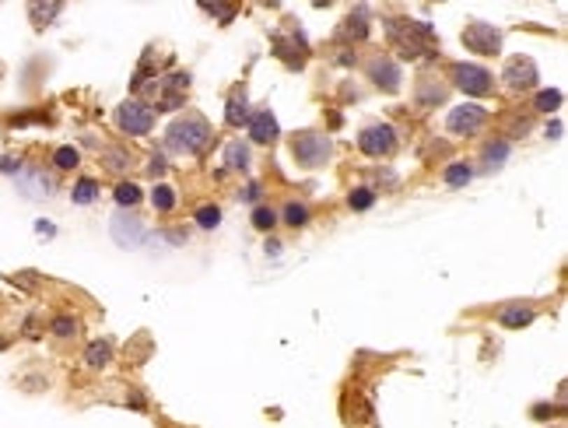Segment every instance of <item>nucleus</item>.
Instances as JSON below:
<instances>
[{
  "mask_svg": "<svg viewBox=\"0 0 568 428\" xmlns=\"http://www.w3.org/2000/svg\"><path fill=\"white\" fill-rule=\"evenodd\" d=\"M390 32V43L393 50L404 57V60H414V57H425L435 50V29L428 22H407V18H393L386 25Z\"/></svg>",
  "mask_w": 568,
  "mask_h": 428,
  "instance_id": "1",
  "label": "nucleus"
},
{
  "mask_svg": "<svg viewBox=\"0 0 568 428\" xmlns=\"http://www.w3.org/2000/svg\"><path fill=\"white\" fill-rule=\"evenodd\" d=\"M207 144H211V127L200 116L176 120L169 127V134H165V148L169 151H179V155H200Z\"/></svg>",
  "mask_w": 568,
  "mask_h": 428,
  "instance_id": "2",
  "label": "nucleus"
},
{
  "mask_svg": "<svg viewBox=\"0 0 568 428\" xmlns=\"http://www.w3.org/2000/svg\"><path fill=\"white\" fill-rule=\"evenodd\" d=\"M292 151H295V162H299V165H306V169H323L327 158H330V151H334V144H330L327 134H313V130H309V134H299V137H295Z\"/></svg>",
  "mask_w": 568,
  "mask_h": 428,
  "instance_id": "3",
  "label": "nucleus"
},
{
  "mask_svg": "<svg viewBox=\"0 0 568 428\" xmlns=\"http://www.w3.org/2000/svg\"><path fill=\"white\" fill-rule=\"evenodd\" d=\"M116 127L123 134H130V137H144L155 127V109L144 106V102H137V99H130V102H123L116 109Z\"/></svg>",
  "mask_w": 568,
  "mask_h": 428,
  "instance_id": "4",
  "label": "nucleus"
},
{
  "mask_svg": "<svg viewBox=\"0 0 568 428\" xmlns=\"http://www.w3.org/2000/svg\"><path fill=\"white\" fill-rule=\"evenodd\" d=\"M463 46L470 53H481V57H495L502 50V32L495 25H484V22H470L463 29Z\"/></svg>",
  "mask_w": 568,
  "mask_h": 428,
  "instance_id": "5",
  "label": "nucleus"
},
{
  "mask_svg": "<svg viewBox=\"0 0 568 428\" xmlns=\"http://www.w3.org/2000/svg\"><path fill=\"white\" fill-rule=\"evenodd\" d=\"M453 81L467 95H491L495 92V78L484 67H477V64H456L453 67Z\"/></svg>",
  "mask_w": 568,
  "mask_h": 428,
  "instance_id": "6",
  "label": "nucleus"
},
{
  "mask_svg": "<svg viewBox=\"0 0 568 428\" xmlns=\"http://www.w3.org/2000/svg\"><path fill=\"white\" fill-rule=\"evenodd\" d=\"M358 148L369 155V158H383L397 148V130L390 123H376V127H365L362 137H358Z\"/></svg>",
  "mask_w": 568,
  "mask_h": 428,
  "instance_id": "7",
  "label": "nucleus"
},
{
  "mask_svg": "<svg viewBox=\"0 0 568 428\" xmlns=\"http://www.w3.org/2000/svg\"><path fill=\"white\" fill-rule=\"evenodd\" d=\"M484 123H488V109L474 106V102H463V106L449 109V120H446L449 134H477Z\"/></svg>",
  "mask_w": 568,
  "mask_h": 428,
  "instance_id": "8",
  "label": "nucleus"
},
{
  "mask_svg": "<svg viewBox=\"0 0 568 428\" xmlns=\"http://www.w3.org/2000/svg\"><path fill=\"white\" fill-rule=\"evenodd\" d=\"M502 81L509 85V88H516V92H526V88H537V67H533V60L530 57H516V60H509L505 64V71H502Z\"/></svg>",
  "mask_w": 568,
  "mask_h": 428,
  "instance_id": "9",
  "label": "nucleus"
},
{
  "mask_svg": "<svg viewBox=\"0 0 568 428\" xmlns=\"http://www.w3.org/2000/svg\"><path fill=\"white\" fill-rule=\"evenodd\" d=\"M109 229H113V239H116L123 250H137V246L148 239V232H144L141 218H127V214H116Z\"/></svg>",
  "mask_w": 568,
  "mask_h": 428,
  "instance_id": "10",
  "label": "nucleus"
},
{
  "mask_svg": "<svg viewBox=\"0 0 568 428\" xmlns=\"http://www.w3.org/2000/svg\"><path fill=\"white\" fill-rule=\"evenodd\" d=\"M277 134H281V127H277V120H274L270 109L249 113V137H253L256 144H270V141H277Z\"/></svg>",
  "mask_w": 568,
  "mask_h": 428,
  "instance_id": "11",
  "label": "nucleus"
},
{
  "mask_svg": "<svg viewBox=\"0 0 568 428\" xmlns=\"http://www.w3.org/2000/svg\"><path fill=\"white\" fill-rule=\"evenodd\" d=\"M369 78L383 88V92H397L400 88V67L390 60V57H376L369 64Z\"/></svg>",
  "mask_w": 568,
  "mask_h": 428,
  "instance_id": "12",
  "label": "nucleus"
},
{
  "mask_svg": "<svg viewBox=\"0 0 568 428\" xmlns=\"http://www.w3.org/2000/svg\"><path fill=\"white\" fill-rule=\"evenodd\" d=\"M225 123H228V127H242V123H249V102H246V92H242V88H235V92L228 95Z\"/></svg>",
  "mask_w": 568,
  "mask_h": 428,
  "instance_id": "13",
  "label": "nucleus"
},
{
  "mask_svg": "<svg viewBox=\"0 0 568 428\" xmlns=\"http://www.w3.org/2000/svg\"><path fill=\"white\" fill-rule=\"evenodd\" d=\"M18 183H22V190H25L29 197H50V193H53V186H57V183H53L46 172H36V169H29V172H25Z\"/></svg>",
  "mask_w": 568,
  "mask_h": 428,
  "instance_id": "14",
  "label": "nucleus"
},
{
  "mask_svg": "<svg viewBox=\"0 0 568 428\" xmlns=\"http://www.w3.org/2000/svg\"><path fill=\"white\" fill-rule=\"evenodd\" d=\"M533 309L530 306H505L502 313H498V323L502 327H509V330H519V327H526V323H533Z\"/></svg>",
  "mask_w": 568,
  "mask_h": 428,
  "instance_id": "15",
  "label": "nucleus"
},
{
  "mask_svg": "<svg viewBox=\"0 0 568 428\" xmlns=\"http://www.w3.org/2000/svg\"><path fill=\"white\" fill-rule=\"evenodd\" d=\"M365 36H369V11L358 8V11L341 25V39H365Z\"/></svg>",
  "mask_w": 568,
  "mask_h": 428,
  "instance_id": "16",
  "label": "nucleus"
},
{
  "mask_svg": "<svg viewBox=\"0 0 568 428\" xmlns=\"http://www.w3.org/2000/svg\"><path fill=\"white\" fill-rule=\"evenodd\" d=\"M85 362H88L92 369H106V365L113 362V348H109L106 341H92L88 351H85Z\"/></svg>",
  "mask_w": 568,
  "mask_h": 428,
  "instance_id": "17",
  "label": "nucleus"
},
{
  "mask_svg": "<svg viewBox=\"0 0 568 428\" xmlns=\"http://www.w3.org/2000/svg\"><path fill=\"white\" fill-rule=\"evenodd\" d=\"M225 165H228V169H239V172L249 169V148H246L242 141H232V144L225 148Z\"/></svg>",
  "mask_w": 568,
  "mask_h": 428,
  "instance_id": "18",
  "label": "nucleus"
},
{
  "mask_svg": "<svg viewBox=\"0 0 568 428\" xmlns=\"http://www.w3.org/2000/svg\"><path fill=\"white\" fill-rule=\"evenodd\" d=\"M442 179H446V186H467L474 179V169L467 162H453V165H446Z\"/></svg>",
  "mask_w": 568,
  "mask_h": 428,
  "instance_id": "19",
  "label": "nucleus"
},
{
  "mask_svg": "<svg viewBox=\"0 0 568 428\" xmlns=\"http://www.w3.org/2000/svg\"><path fill=\"white\" fill-rule=\"evenodd\" d=\"M64 11V4H32L29 8V15H32V22H36V29H46L57 15Z\"/></svg>",
  "mask_w": 568,
  "mask_h": 428,
  "instance_id": "20",
  "label": "nucleus"
},
{
  "mask_svg": "<svg viewBox=\"0 0 568 428\" xmlns=\"http://www.w3.org/2000/svg\"><path fill=\"white\" fill-rule=\"evenodd\" d=\"M281 214H284V222H288L292 229L309 225V207H306V204H295V200H292V204H284V211H281Z\"/></svg>",
  "mask_w": 568,
  "mask_h": 428,
  "instance_id": "21",
  "label": "nucleus"
},
{
  "mask_svg": "<svg viewBox=\"0 0 568 428\" xmlns=\"http://www.w3.org/2000/svg\"><path fill=\"white\" fill-rule=\"evenodd\" d=\"M151 204H155V211H162V214H165V211H172V207H176V190H172V186H165V183H162V186H155V190H151Z\"/></svg>",
  "mask_w": 568,
  "mask_h": 428,
  "instance_id": "22",
  "label": "nucleus"
},
{
  "mask_svg": "<svg viewBox=\"0 0 568 428\" xmlns=\"http://www.w3.org/2000/svg\"><path fill=\"white\" fill-rule=\"evenodd\" d=\"M74 204H92L95 197H99V183L95 179H78V186H74Z\"/></svg>",
  "mask_w": 568,
  "mask_h": 428,
  "instance_id": "23",
  "label": "nucleus"
},
{
  "mask_svg": "<svg viewBox=\"0 0 568 428\" xmlns=\"http://www.w3.org/2000/svg\"><path fill=\"white\" fill-rule=\"evenodd\" d=\"M348 204H351L355 211H369V207L376 204V190H369V186H358V190H351Z\"/></svg>",
  "mask_w": 568,
  "mask_h": 428,
  "instance_id": "24",
  "label": "nucleus"
},
{
  "mask_svg": "<svg viewBox=\"0 0 568 428\" xmlns=\"http://www.w3.org/2000/svg\"><path fill=\"white\" fill-rule=\"evenodd\" d=\"M253 225H256L260 232H270V229L277 225V211H274V207H256V211H253Z\"/></svg>",
  "mask_w": 568,
  "mask_h": 428,
  "instance_id": "25",
  "label": "nucleus"
},
{
  "mask_svg": "<svg viewBox=\"0 0 568 428\" xmlns=\"http://www.w3.org/2000/svg\"><path fill=\"white\" fill-rule=\"evenodd\" d=\"M137 200H141V186H137V183H120V186H116V204L134 207Z\"/></svg>",
  "mask_w": 568,
  "mask_h": 428,
  "instance_id": "26",
  "label": "nucleus"
},
{
  "mask_svg": "<svg viewBox=\"0 0 568 428\" xmlns=\"http://www.w3.org/2000/svg\"><path fill=\"white\" fill-rule=\"evenodd\" d=\"M78 162H81L78 148H57V155H53V165H57V169H64V172H67V169H74Z\"/></svg>",
  "mask_w": 568,
  "mask_h": 428,
  "instance_id": "27",
  "label": "nucleus"
},
{
  "mask_svg": "<svg viewBox=\"0 0 568 428\" xmlns=\"http://www.w3.org/2000/svg\"><path fill=\"white\" fill-rule=\"evenodd\" d=\"M509 158V144L505 141H491L488 148H484V162L488 165H498V162H505Z\"/></svg>",
  "mask_w": 568,
  "mask_h": 428,
  "instance_id": "28",
  "label": "nucleus"
},
{
  "mask_svg": "<svg viewBox=\"0 0 568 428\" xmlns=\"http://www.w3.org/2000/svg\"><path fill=\"white\" fill-rule=\"evenodd\" d=\"M50 330H53L57 337H74V334H78V320H74V316H57V320L50 323Z\"/></svg>",
  "mask_w": 568,
  "mask_h": 428,
  "instance_id": "29",
  "label": "nucleus"
},
{
  "mask_svg": "<svg viewBox=\"0 0 568 428\" xmlns=\"http://www.w3.org/2000/svg\"><path fill=\"white\" fill-rule=\"evenodd\" d=\"M218 222H221V211H218V207L207 204V207L197 211V225H200V229H218Z\"/></svg>",
  "mask_w": 568,
  "mask_h": 428,
  "instance_id": "30",
  "label": "nucleus"
},
{
  "mask_svg": "<svg viewBox=\"0 0 568 428\" xmlns=\"http://www.w3.org/2000/svg\"><path fill=\"white\" fill-rule=\"evenodd\" d=\"M558 106H561V92L544 88V92L537 95V109H540V113H551V109H558Z\"/></svg>",
  "mask_w": 568,
  "mask_h": 428,
  "instance_id": "31",
  "label": "nucleus"
},
{
  "mask_svg": "<svg viewBox=\"0 0 568 428\" xmlns=\"http://www.w3.org/2000/svg\"><path fill=\"white\" fill-rule=\"evenodd\" d=\"M183 106V95L179 92H162L158 95V113H172V109H179Z\"/></svg>",
  "mask_w": 568,
  "mask_h": 428,
  "instance_id": "32",
  "label": "nucleus"
},
{
  "mask_svg": "<svg viewBox=\"0 0 568 428\" xmlns=\"http://www.w3.org/2000/svg\"><path fill=\"white\" fill-rule=\"evenodd\" d=\"M204 11H207V15H214L218 22H225V25L235 18V8H228V4H204Z\"/></svg>",
  "mask_w": 568,
  "mask_h": 428,
  "instance_id": "33",
  "label": "nucleus"
},
{
  "mask_svg": "<svg viewBox=\"0 0 568 428\" xmlns=\"http://www.w3.org/2000/svg\"><path fill=\"white\" fill-rule=\"evenodd\" d=\"M442 99H446V88L435 85V88H421V99H418V102H421V106H439Z\"/></svg>",
  "mask_w": 568,
  "mask_h": 428,
  "instance_id": "34",
  "label": "nucleus"
},
{
  "mask_svg": "<svg viewBox=\"0 0 568 428\" xmlns=\"http://www.w3.org/2000/svg\"><path fill=\"white\" fill-rule=\"evenodd\" d=\"M106 162H109V169H116V172L130 169V155H127V151H106Z\"/></svg>",
  "mask_w": 568,
  "mask_h": 428,
  "instance_id": "35",
  "label": "nucleus"
},
{
  "mask_svg": "<svg viewBox=\"0 0 568 428\" xmlns=\"http://www.w3.org/2000/svg\"><path fill=\"white\" fill-rule=\"evenodd\" d=\"M165 169H169V165H165V158H162V155H151V162H148V172H151V176L158 179V176H162Z\"/></svg>",
  "mask_w": 568,
  "mask_h": 428,
  "instance_id": "36",
  "label": "nucleus"
},
{
  "mask_svg": "<svg viewBox=\"0 0 568 428\" xmlns=\"http://www.w3.org/2000/svg\"><path fill=\"white\" fill-rule=\"evenodd\" d=\"M547 414H554L551 404H537V407H533V418H537V421H547Z\"/></svg>",
  "mask_w": 568,
  "mask_h": 428,
  "instance_id": "37",
  "label": "nucleus"
},
{
  "mask_svg": "<svg viewBox=\"0 0 568 428\" xmlns=\"http://www.w3.org/2000/svg\"><path fill=\"white\" fill-rule=\"evenodd\" d=\"M0 172H18V158H4L0 162Z\"/></svg>",
  "mask_w": 568,
  "mask_h": 428,
  "instance_id": "38",
  "label": "nucleus"
},
{
  "mask_svg": "<svg viewBox=\"0 0 568 428\" xmlns=\"http://www.w3.org/2000/svg\"><path fill=\"white\" fill-rule=\"evenodd\" d=\"M242 197H246V200H256V197H260V186H256V183H249V186H246V193H242Z\"/></svg>",
  "mask_w": 568,
  "mask_h": 428,
  "instance_id": "39",
  "label": "nucleus"
},
{
  "mask_svg": "<svg viewBox=\"0 0 568 428\" xmlns=\"http://www.w3.org/2000/svg\"><path fill=\"white\" fill-rule=\"evenodd\" d=\"M267 253H270V257H277V253H281V243H277V239H270V243H267Z\"/></svg>",
  "mask_w": 568,
  "mask_h": 428,
  "instance_id": "40",
  "label": "nucleus"
},
{
  "mask_svg": "<svg viewBox=\"0 0 568 428\" xmlns=\"http://www.w3.org/2000/svg\"><path fill=\"white\" fill-rule=\"evenodd\" d=\"M547 137H561V123H551L547 127Z\"/></svg>",
  "mask_w": 568,
  "mask_h": 428,
  "instance_id": "41",
  "label": "nucleus"
}]
</instances>
